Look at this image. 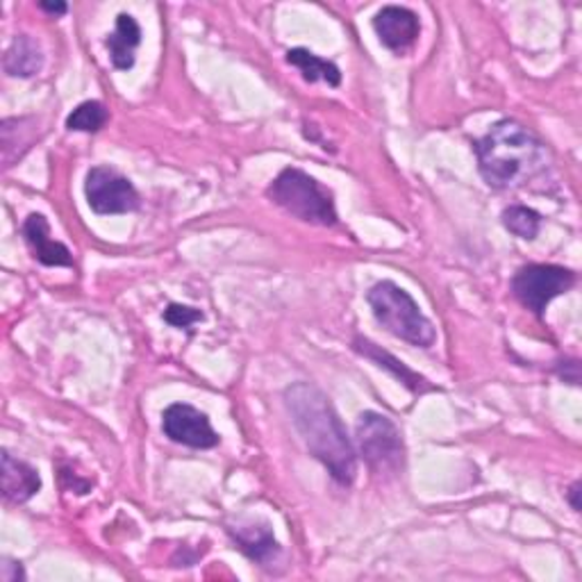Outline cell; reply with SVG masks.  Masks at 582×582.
Segmentation results:
<instances>
[{
  "label": "cell",
  "instance_id": "6da1fadb",
  "mask_svg": "<svg viewBox=\"0 0 582 582\" xmlns=\"http://www.w3.org/2000/svg\"><path fill=\"white\" fill-rule=\"evenodd\" d=\"M285 408L294 428L335 483L350 487L358 475V458L346 428L331 403L317 385L296 383L285 389Z\"/></svg>",
  "mask_w": 582,
  "mask_h": 582
},
{
  "label": "cell",
  "instance_id": "7a4b0ae2",
  "mask_svg": "<svg viewBox=\"0 0 582 582\" xmlns=\"http://www.w3.org/2000/svg\"><path fill=\"white\" fill-rule=\"evenodd\" d=\"M478 171L492 189H523L550 169L546 144L521 123L500 119L473 146Z\"/></svg>",
  "mask_w": 582,
  "mask_h": 582
},
{
  "label": "cell",
  "instance_id": "3957f363",
  "mask_svg": "<svg viewBox=\"0 0 582 582\" xmlns=\"http://www.w3.org/2000/svg\"><path fill=\"white\" fill-rule=\"evenodd\" d=\"M367 302L375 321L394 337L419 348H430L437 342L435 325L421 312L419 302L396 283H375L367 294Z\"/></svg>",
  "mask_w": 582,
  "mask_h": 582
},
{
  "label": "cell",
  "instance_id": "277c9868",
  "mask_svg": "<svg viewBox=\"0 0 582 582\" xmlns=\"http://www.w3.org/2000/svg\"><path fill=\"white\" fill-rule=\"evenodd\" d=\"M267 196L298 221L325 227L337 223L333 191L296 166H287L277 173L267 189Z\"/></svg>",
  "mask_w": 582,
  "mask_h": 582
},
{
  "label": "cell",
  "instance_id": "5b68a950",
  "mask_svg": "<svg viewBox=\"0 0 582 582\" xmlns=\"http://www.w3.org/2000/svg\"><path fill=\"white\" fill-rule=\"evenodd\" d=\"M358 450L367 467L375 475H396L405 467V444L396 423L381 414L367 410L356 425Z\"/></svg>",
  "mask_w": 582,
  "mask_h": 582
},
{
  "label": "cell",
  "instance_id": "8992f818",
  "mask_svg": "<svg viewBox=\"0 0 582 582\" xmlns=\"http://www.w3.org/2000/svg\"><path fill=\"white\" fill-rule=\"evenodd\" d=\"M575 285V273L558 264H528L512 277V294L525 310L544 317L550 300L567 294Z\"/></svg>",
  "mask_w": 582,
  "mask_h": 582
},
{
  "label": "cell",
  "instance_id": "52a82bcc",
  "mask_svg": "<svg viewBox=\"0 0 582 582\" xmlns=\"http://www.w3.org/2000/svg\"><path fill=\"white\" fill-rule=\"evenodd\" d=\"M85 196L91 212L100 216L128 214L139 210L141 200L135 185L112 166H94L87 173Z\"/></svg>",
  "mask_w": 582,
  "mask_h": 582
},
{
  "label": "cell",
  "instance_id": "ba28073f",
  "mask_svg": "<svg viewBox=\"0 0 582 582\" xmlns=\"http://www.w3.org/2000/svg\"><path fill=\"white\" fill-rule=\"evenodd\" d=\"M162 433L175 442L196 450H208L219 444V435L200 410L191 408L187 403H173L162 412Z\"/></svg>",
  "mask_w": 582,
  "mask_h": 582
},
{
  "label": "cell",
  "instance_id": "9c48e42d",
  "mask_svg": "<svg viewBox=\"0 0 582 582\" xmlns=\"http://www.w3.org/2000/svg\"><path fill=\"white\" fill-rule=\"evenodd\" d=\"M373 30L385 48H389L392 53L403 55L405 50H410L419 39L421 23L412 10L400 5H387L375 14Z\"/></svg>",
  "mask_w": 582,
  "mask_h": 582
},
{
  "label": "cell",
  "instance_id": "30bf717a",
  "mask_svg": "<svg viewBox=\"0 0 582 582\" xmlns=\"http://www.w3.org/2000/svg\"><path fill=\"white\" fill-rule=\"evenodd\" d=\"M21 233H23L25 244H28L33 250V258L39 264H44V267H73L71 250L64 244L50 239V225H48L44 214H30L28 219H25Z\"/></svg>",
  "mask_w": 582,
  "mask_h": 582
},
{
  "label": "cell",
  "instance_id": "8fae6325",
  "mask_svg": "<svg viewBox=\"0 0 582 582\" xmlns=\"http://www.w3.org/2000/svg\"><path fill=\"white\" fill-rule=\"evenodd\" d=\"M352 350L360 352L362 358L371 360L375 367H381L385 371H389L398 383H403L408 387L412 394H425V392H433L435 387L430 385L423 375H419L417 371H412L410 367H405L398 358H394L392 352H387L385 348H381L377 344H373L367 337H356L352 339Z\"/></svg>",
  "mask_w": 582,
  "mask_h": 582
},
{
  "label": "cell",
  "instance_id": "7c38bea8",
  "mask_svg": "<svg viewBox=\"0 0 582 582\" xmlns=\"http://www.w3.org/2000/svg\"><path fill=\"white\" fill-rule=\"evenodd\" d=\"M227 535L233 537V542L237 544V548L246 555L248 560L258 562L262 567L271 565L277 553H281V544L275 542L271 528L267 523L258 525V523H239V525H231L227 528Z\"/></svg>",
  "mask_w": 582,
  "mask_h": 582
},
{
  "label": "cell",
  "instance_id": "4fadbf2b",
  "mask_svg": "<svg viewBox=\"0 0 582 582\" xmlns=\"http://www.w3.org/2000/svg\"><path fill=\"white\" fill-rule=\"evenodd\" d=\"M141 44V28L131 14H119L114 33L108 37L106 46L110 50V60L114 69L131 71L137 60V48Z\"/></svg>",
  "mask_w": 582,
  "mask_h": 582
},
{
  "label": "cell",
  "instance_id": "5bb4252c",
  "mask_svg": "<svg viewBox=\"0 0 582 582\" xmlns=\"http://www.w3.org/2000/svg\"><path fill=\"white\" fill-rule=\"evenodd\" d=\"M41 492V478L37 469L16 460L8 450L3 453V496L10 503H28Z\"/></svg>",
  "mask_w": 582,
  "mask_h": 582
},
{
  "label": "cell",
  "instance_id": "9a60e30c",
  "mask_svg": "<svg viewBox=\"0 0 582 582\" xmlns=\"http://www.w3.org/2000/svg\"><path fill=\"white\" fill-rule=\"evenodd\" d=\"M37 137V119L21 116V119H5L0 125V150H3L5 169L14 166L33 148Z\"/></svg>",
  "mask_w": 582,
  "mask_h": 582
},
{
  "label": "cell",
  "instance_id": "2e32d148",
  "mask_svg": "<svg viewBox=\"0 0 582 582\" xmlns=\"http://www.w3.org/2000/svg\"><path fill=\"white\" fill-rule=\"evenodd\" d=\"M3 69L12 78H35L44 69V50L30 35H18L5 50Z\"/></svg>",
  "mask_w": 582,
  "mask_h": 582
},
{
  "label": "cell",
  "instance_id": "e0dca14e",
  "mask_svg": "<svg viewBox=\"0 0 582 582\" xmlns=\"http://www.w3.org/2000/svg\"><path fill=\"white\" fill-rule=\"evenodd\" d=\"M287 64L296 66L302 73V81L314 85V83H327L331 87L342 85V73L335 62L323 60L321 55L310 53L308 48H292L287 53Z\"/></svg>",
  "mask_w": 582,
  "mask_h": 582
},
{
  "label": "cell",
  "instance_id": "ac0fdd59",
  "mask_svg": "<svg viewBox=\"0 0 582 582\" xmlns=\"http://www.w3.org/2000/svg\"><path fill=\"white\" fill-rule=\"evenodd\" d=\"M500 221L505 225V231L512 233L515 237H519L523 242L537 239V235L542 231V214L535 212L533 208H525V206H510L508 210L503 212Z\"/></svg>",
  "mask_w": 582,
  "mask_h": 582
},
{
  "label": "cell",
  "instance_id": "d6986e66",
  "mask_svg": "<svg viewBox=\"0 0 582 582\" xmlns=\"http://www.w3.org/2000/svg\"><path fill=\"white\" fill-rule=\"evenodd\" d=\"M108 119L110 114L103 103H98V100H85V103H81L66 116V128L71 133H98L103 131Z\"/></svg>",
  "mask_w": 582,
  "mask_h": 582
},
{
  "label": "cell",
  "instance_id": "ffe728a7",
  "mask_svg": "<svg viewBox=\"0 0 582 582\" xmlns=\"http://www.w3.org/2000/svg\"><path fill=\"white\" fill-rule=\"evenodd\" d=\"M162 319L173 325V327H191L194 323L202 321V312L196 310V308H189V306H178V302H171V306L164 310Z\"/></svg>",
  "mask_w": 582,
  "mask_h": 582
},
{
  "label": "cell",
  "instance_id": "44dd1931",
  "mask_svg": "<svg viewBox=\"0 0 582 582\" xmlns=\"http://www.w3.org/2000/svg\"><path fill=\"white\" fill-rule=\"evenodd\" d=\"M0 580L3 582H23L25 580V571L18 562H12V560H3V565H0Z\"/></svg>",
  "mask_w": 582,
  "mask_h": 582
},
{
  "label": "cell",
  "instance_id": "7402d4cb",
  "mask_svg": "<svg viewBox=\"0 0 582 582\" xmlns=\"http://www.w3.org/2000/svg\"><path fill=\"white\" fill-rule=\"evenodd\" d=\"M567 369L562 364H558V375L562 377L565 383H571V385H578L580 383V364L575 360L571 362H565Z\"/></svg>",
  "mask_w": 582,
  "mask_h": 582
},
{
  "label": "cell",
  "instance_id": "603a6c76",
  "mask_svg": "<svg viewBox=\"0 0 582 582\" xmlns=\"http://www.w3.org/2000/svg\"><path fill=\"white\" fill-rule=\"evenodd\" d=\"M580 480H575V483L571 485V490L567 492V498H569V503H571V508L575 510V512H580V508H582V505H580Z\"/></svg>",
  "mask_w": 582,
  "mask_h": 582
},
{
  "label": "cell",
  "instance_id": "cb8c5ba5",
  "mask_svg": "<svg viewBox=\"0 0 582 582\" xmlns=\"http://www.w3.org/2000/svg\"><path fill=\"white\" fill-rule=\"evenodd\" d=\"M39 8L44 10V12H48V14H53V16H62V14H66V3H46V0H44V3H39Z\"/></svg>",
  "mask_w": 582,
  "mask_h": 582
}]
</instances>
